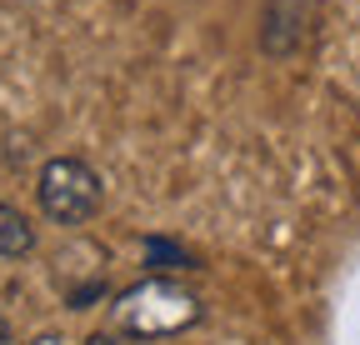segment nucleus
<instances>
[{
	"mask_svg": "<svg viewBox=\"0 0 360 345\" xmlns=\"http://www.w3.org/2000/svg\"><path fill=\"white\" fill-rule=\"evenodd\" d=\"M0 335H6V325H0Z\"/></svg>",
	"mask_w": 360,
	"mask_h": 345,
	"instance_id": "7",
	"label": "nucleus"
},
{
	"mask_svg": "<svg viewBox=\"0 0 360 345\" xmlns=\"http://www.w3.org/2000/svg\"><path fill=\"white\" fill-rule=\"evenodd\" d=\"M90 345H146V340H135L125 330H101V335H90Z\"/></svg>",
	"mask_w": 360,
	"mask_h": 345,
	"instance_id": "5",
	"label": "nucleus"
},
{
	"mask_svg": "<svg viewBox=\"0 0 360 345\" xmlns=\"http://www.w3.org/2000/svg\"><path fill=\"white\" fill-rule=\"evenodd\" d=\"M0 345H15V340H11V335H0Z\"/></svg>",
	"mask_w": 360,
	"mask_h": 345,
	"instance_id": "6",
	"label": "nucleus"
},
{
	"mask_svg": "<svg viewBox=\"0 0 360 345\" xmlns=\"http://www.w3.org/2000/svg\"><path fill=\"white\" fill-rule=\"evenodd\" d=\"M30 250H35V230H30V221H25L15 205L0 200V255L20 261V255H30Z\"/></svg>",
	"mask_w": 360,
	"mask_h": 345,
	"instance_id": "3",
	"label": "nucleus"
},
{
	"mask_svg": "<svg viewBox=\"0 0 360 345\" xmlns=\"http://www.w3.org/2000/svg\"><path fill=\"white\" fill-rule=\"evenodd\" d=\"M200 320V300L175 285V280H146L115 300L110 311V330H125L135 340H160V335H175Z\"/></svg>",
	"mask_w": 360,
	"mask_h": 345,
	"instance_id": "1",
	"label": "nucleus"
},
{
	"mask_svg": "<svg viewBox=\"0 0 360 345\" xmlns=\"http://www.w3.org/2000/svg\"><path fill=\"white\" fill-rule=\"evenodd\" d=\"M146 261H150V271H160V275H175V271H191V255L180 250L175 240H146Z\"/></svg>",
	"mask_w": 360,
	"mask_h": 345,
	"instance_id": "4",
	"label": "nucleus"
},
{
	"mask_svg": "<svg viewBox=\"0 0 360 345\" xmlns=\"http://www.w3.org/2000/svg\"><path fill=\"white\" fill-rule=\"evenodd\" d=\"M35 200L56 226H85L101 210V176L75 155H56V160L40 165Z\"/></svg>",
	"mask_w": 360,
	"mask_h": 345,
	"instance_id": "2",
	"label": "nucleus"
}]
</instances>
